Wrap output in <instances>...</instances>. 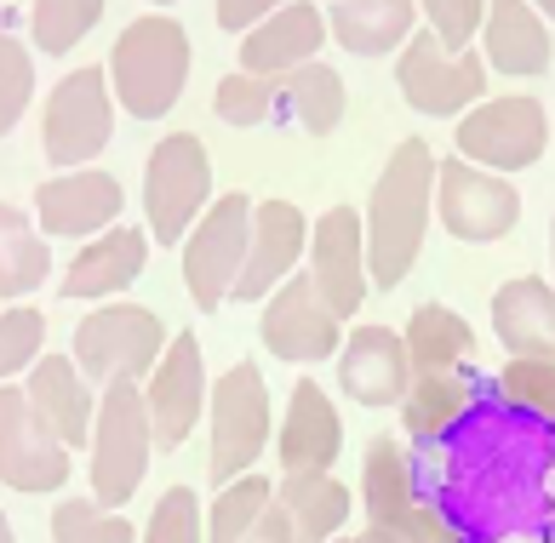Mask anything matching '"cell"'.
<instances>
[{"instance_id":"cell-34","label":"cell","mask_w":555,"mask_h":543,"mask_svg":"<svg viewBox=\"0 0 555 543\" xmlns=\"http://www.w3.org/2000/svg\"><path fill=\"white\" fill-rule=\"evenodd\" d=\"M212 109L230 127H281V75H223Z\"/></svg>"},{"instance_id":"cell-29","label":"cell","mask_w":555,"mask_h":543,"mask_svg":"<svg viewBox=\"0 0 555 543\" xmlns=\"http://www.w3.org/2000/svg\"><path fill=\"white\" fill-rule=\"evenodd\" d=\"M413 12H418V0H333L326 29H333L344 52L384 57L413 40Z\"/></svg>"},{"instance_id":"cell-23","label":"cell","mask_w":555,"mask_h":543,"mask_svg":"<svg viewBox=\"0 0 555 543\" xmlns=\"http://www.w3.org/2000/svg\"><path fill=\"white\" fill-rule=\"evenodd\" d=\"M492 332L509 361H555V286L539 275H516L492 292Z\"/></svg>"},{"instance_id":"cell-10","label":"cell","mask_w":555,"mask_h":543,"mask_svg":"<svg viewBox=\"0 0 555 543\" xmlns=\"http://www.w3.org/2000/svg\"><path fill=\"white\" fill-rule=\"evenodd\" d=\"M436 218L447 223L452 241L487 246L521 223V195L504 172H487V166L452 155V160H436Z\"/></svg>"},{"instance_id":"cell-30","label":"cell","mask_w":555,"mask_h":543,"mask_svg":"<svg viewBox=\"0 0 555 543\" xmlns=\"http://www.w3.org/2000/svg\"><path fill=\"white\" fill-rule=\"evenodd\" d=\"M406 354H413V378H436V372H464L476 354V332L447 303H418L406 321Z\"/></svg>"},{"instance_id":"cell-32","label":"cell","mask_w":555,"mask_h":543,"mask_svg":"<svg viewBox=\"0 0 555 543\" xmlns=\"http://www.w3.org/2000/svg\"><path fill=\"white\" fill-rule=\"evenodd\" d=\"M344 120V80L333 64H304L293 75H281V127H304V132H333Z\"/></svg>"},{"instance_id":"cell-4","label":"cell","mask_w":555,"mask_h":543,"mask_svg":"<svg viewBox=\"0 0 555 543\" xmlns=\"http://www.w3.org/2000/svg\"><path fill=\"white\" fill-rule=\"evenodd\" d=\"M361 504H366V520H373L378 532L401 538V543H469V538L441 515L436 497L418 492L413 452H401L396 435H378V441L366 447V464H361Z\"/></svg>"},{"instance_id":"cell-2","label":"cell","mask_w":555,"mask_h":543,"mask_svg":"<svg viewBox=\"0 0 555 543\" xmlns=\"http://www.w3.org/2000/svg\"><path fill=\"white\" fill-rule=\"evenodd\" d=\"M436 212V155L424 138L396 143V155L384 160V172L366 201V281L378 292H396L406 281V269L424 253V229Z\"/></svg>"},{"instance_id":"cell-28","label":"cell","mask_w":555,"mask_h":543,"mask_svg":"<svg viewBox=\"0 0 555 543\" xmlns=\"http://www.w3.org/2000/svg\"><path fill=\"white\" fill-rule=\"evenodd\" d=\"M481 406V384L476 372H436V378H413L401 401V424L418 447H441L459 424H469V412Z\"/></svg>"},{"instance_id":"cell-6","label":"cell","mask_w":555,"mask_h":543,"mask_svg":"<svg viewBox=\"0 0 555 543\" xmlns=\"http://www.w3.org/2000/svg\"><path fill=\"white\" fill-rule=\"evenodd\" d=\"M167 326L155 321V309L143 303H98L87 321L75 326V366L87 384H143L155 372V361L167 354Z\"/></svg>"},{"instance_id":"cell-7","label":"cell","mask_w":555,"mask_h":543,"mask_svg":"<svg viewBox=\"0 0 555 543\" xmlns=\"http://www.w3.org/2000/svg\"><path fill=\"white\" fill-rule=\"evenodd\" d=\"M487 57L481 52H452L436 29H418L406 47L396 52V87L418 115H469L487 98Z\"/></svg>"},{"instance_id":"cell-9","label":"cell","mask_w":555,"mask_h":543,"mask_svg":"<svg viewBox=\"0 0 555 543\" xmlns=\"http://www.w3.org/2000/svg\"><path fill=\"white\" fill-rule=\"evenodd\" d=\"M207 417H212V480L230 487V480L253 475V464L270 447V389H263V372L253 361H235L212 384Z\"/></svg>"},{"instance_id":"cell-18","label":"cell","mask_w":555,"mask_h":543,"mask_svg":"<svg viewBox=\"0 0 555 543\" xmlns=\"http://www.w3.org/2000/svg\"><path fill=\"white\" fill-rule=\"evenodd\" d=\"M304 253H310V218H304L293 201L253 206V241H246V263H241V275L230 286V298L263 303L298 269Z\"/></svg>"},{"instance_id":"cell-25","label":"cell","mask_w":555,"mask_h":543,"mask_svg":"<svg viewBox=\"0 0 555 543\" xmlns=\"http://www.w3.org/2000/svg\"><path fill=\"white\" fill-rule=\"evenodd\" d=\"M143 263H150V241L138 235V229L115 223L104 235H92L87 246L75 253V263L64 269V298H115V292H127Z\"/></svg>"},{"instance_id":"cell-17","label":"cell","mask_w":555,"mask_h":543,"mask_svg":"<svg viewBox=\"0 0 555 543\" xmlns=\"http://www.w3.org/2000/svg\"><path fill=\"white\" fill-rule=\"evenodd\" d=\"M207 401H212V384H207V366H201V338L195 332H178V338L167 344V354L155 361L150 384H143L155 447H183L190 441V429L201 424Z\"/></svg>"},{"instance_id":"cell-46","label":"cell","mask_w":555,"mask_h":543,"mask_svg":"<svg viewBox=\"0 0 555 543\" xmlns=\"http://www.w3.org/2000/svg\"><path fill=\"white\" fill-rule=\"evenodd\" d=\"M550 269H555V218H550Z\"/></svg>"},{"instance_id":"cell-38","label":"cell","mask_w":555,"mask_h":543,"mask_svg":"<svg viewBox=\"0 0 555 543\" xmlns=\"http://www.w3.org/2000/svg\"><path fill=\"white\" fill-rule=\"evenodd\" d=\"M29 92H35V57L12 29H0V138L24 120Z\"/></svg>"},{"instance_id":"cell-1","label":"cell","mask_w":555,"mask_h":543,"mask_svg":"<svg viewBox=\"0 0 555 543\" xmlns=\"http://www.w3.org/2000/svg\"><path fill=\"white\" fill-rule=\"evenodd\" d=\"M441 515L469 543H499L504 532H539L555 515V429L504 401H481L469 424L447 435Z\"/></svg>"},{"instance_id":"cell-31","label":"cell","mask_w":555,"mask_h":543,"mask_svg":"<svg viewBox=\"0 0 555 543\" xmlns=\"http://www.w3.org/2000/svg\"><path fill=\"white\" fill-rule=\"evenodd\" d=\"M275 497H281L286 520H293L298 543H326L349 520V487L333 475H281Z\"/></svg>"},{"instance_id":"cell-5","label":"cell","mask_w":555,"mask_h":543,"mask_svg":"<svg viewBox=\"0 0 555 543\" xmlns=\"http://www.w3.org/2000/svg\"><path fill=\"white\" fill-rule=\"evenodd\" d=\"M87 447H92V497L104 509L132 504V492L143 487V475H150V447H155L150 406H143V384L120 378V384L104 389Z\"/></svg>"},{"instance_id":"cell-20","label":"cell","mask_w":555,"mask_h":543,"mask_svg":"<svg viewBox=\"0 0 555 543\" xmlns=\"http://www.w3.org/2000/svg\"><path fill=\"white\" fill-rule=\"evenodd\" d=\"M120 206H127L120 178L80 166V172L47 178L35 190V223L40 235H104V229H115Z\"/></svg>"},{"instance_id":"cell-45","label":"cell","mask_w":555,"mask_h":543,"mask_svg":"<svg viewBox=\"0 0 555 543\" xmlns=\"http://www.w3.org/2000/svg\"><path fill=\"white\" fill-rule=\"evenodd\" d=\"M0 543H17V532H12V520L0 515Z\"/></svg>"},{"instance_id":"cell-16","label":"cell","mask_w":555,"mask_h":543,"mask_svg":"<svg viewBox=\"0 0 555 543\" xmlns=\"http://www.w3.org/2000/svg\"><path fill=\"white\" fill-rule=\"evenodd\" d=\"M304 269H310L315 292L326 298V309L344 321L356 315L366 298V223L356 206H326V218L310 223V253H304Z\"/></svg>"},{"instance_id":"cell-8","label":"cell","mask_w":555,"mask_h":543,"mask_svg":"<svg viewBox=\"0 0 555 543\" xmlns=\"http://www.w3.org/2000/svg\"><path fill=\"white\" fill-rule=\"evenodd\" d=\"M212 206V166L201 138L167 132L150 150V178H143V212H150V235L160 246H183L190 223Z\"/></svg>"},{"instance_id":"cell-26","label":"cell","mask_w":555,"mask_h":543,"mask_svg":"<svg viewBox=\"0 0 555 543\" xmlns=\"http://www.w3.org/2000/svg\"><path fill=\"white\" fill-rule=\"evenodd\" d=\"M481 57L499 75H544L550 69V24L527 0H487L481 17Z\"/></svg>"},{"instance_id":"cell-49","label":"cell","mask_w":555,"mask_h":543,"mask_svg":"<svg viewBox=\"0 0 555 543\" xmlns=\"http://www.w3.org/2000/svg\"><path fill=\"white\" fill-rule=\"evenodd\" d=\"M160 7H172V0H160Z\"/></svg>"},{"instance_id":"cell-22","label":"cell","mask_w":555,"mask_h":543,"mask_svg":"<svg viewBox=\"0 0 555 543\" xmlns=\"http://www.w3.org/2000/svg\"><path fill=\"white\" fill-rule=\"evenodd\" d=\"M321 40H326V17L310 0H293V7L270 12L258 29L241 35V69L246 75H293L304 64H315Z\"/></svg>"},{"instance_id":"cell-15","label":"cell","mask_w":555,"mask_h":543,"mask_svg":"<svg viewBox=\"0 0 555 543\" xmlns=\"http://www.w3.org/2000/svg\"><path fill=\"white\" fill-rule=\"evenodd\" d=\"M258 338L270 354H281V361L310 366V361H326V354L344 349V321L326 309V298L310 281V269H298V275H286L270 298H263Z\"/></svg>"},{"instance_id":"cell-40","label":"cell","mask_w":555,"mask_h":543,"mask_svg":"<svg viewBox=\"0 0 555 543\" xmlns=\"http://www.w3.org/2000/svg\"><path fill=\"white\" fill-rule=\"evenodd\" d=\"M143 543H207V527H201V497L190 487H172L155 504L150 527H143Z\"/></svg>"},{"instance_id":"cell-3","label":"cell","mask_w":555,"mask_h":543,"mask_svg":"<svg viewBox=\"0 0 555 543\" xmlns=\"http://www.w3.org/2000/svg\"><path fill=\"white\" fill-rule=\"evenodd\" d=\"M190 29L178 17L155 12V17H132L120 29L115 52H109V92L127 103L138 120H160L183 98L190 80Z\"/></svg>"},{"instance_id":"cell-37","label":"cell","mask_w":555,"mask_h":543,"mask_svg":"<svg viewBox=\"0 0 555 543\" xmlns=\"http://www.w3.org/2000/svg\"><path fill=\"white\" fill-rule=\"evenodd\" d=\"M52 543H138V532L120 509L87 504V497H64L52 509Z\"/></svg>"},{"instance_id":"cell-42","label":"cell","mask_w":555,"mask_h":543,"mask_svg":"<svg viewBox=\"0 0 555 543\" xmlns=\"http://www.w3.org/2000/svg\"><path fill=\"white\" fill-rule=\"evenodd\" d=\"M281 7H293V0H218V24L230 29V35H246V29H258L270 12Z\"/></svg>"},{"instance_id":"cell-36","label":"cell","mask_w":555,"mask_h":543,"mask_svg":"<svg viewBox=\"0 0 555 543\" xmlns=\"http://www.w3.org/2000/svg\"><path fill=\"white\" fill-rule=\"evenodd\" d=\"M492 401L516 406L555 429V361H509L492 384Z\"/></svg>"},{"instance_id":"cell-33","label":"cell","mask_w":555,"mask_h":543,"mask_svg":"<svg viewBox=\"0 0 555 543\" xmlns=\"http://www.w3.org/2000/svg\"><path fill=\"white\" fill-rule=\"evenodd\" d=\"M47 241H40V223H29L17 206L0 201V298H24L47 281Z\"/></svg>"},{"instance_id":"cell-47","label":"cell","mask_w":555,"mask_h":543,"mask_svg":"<svg viewBox=\"0 0 555 543\" xmlns=\"http://www.w3.org/2000/svg\"><path fill=\"white\" fill-rule=\"evenodd\" d=\"M544 543H555V515H550V527H544Z\"/></svg>"},{"instance_id":"cell-14","label":"cell","mask_w":555,"mask_h":543,"mask_svg":"<svg viewBox=\"0 0 555 543\" xmlns=\"http://www.w3.org/2000/svg\"><path fill=\"white\" fill-rule=\"evenodd\" d=\"M0 480L12 492H64L69 447L35 412L24 384H0Z\"/></svg>"},{"instance_id":"cell-41","label":"cell","mask_w":555,"mask_h":543,"mask_svg":"<svg viewBox=\"0 0 555 543\" xmlns=\"http://www.w3.org/2000/svg\"><path fill=\"white\" fill-rule=\"evenodd\" d=\"M429 29H436L452 52H464L469 40L481 35V17H487V0H418Z\"/></svg>"},{"instance_id":"cell-48","label":"cell","mask_w":555,"mask_h":543,"mask_svg":"<svg viewBox=\"0 0 555 543\" xmlns=\"http://www.w3.org/2000/svg\"><path fill=\"white\" fill-rule=\"evenodd\" d=\"M333 543H361V538H333Z\"/></svg>"},{"instance_id":"cell-44","label":"cell","mask_w":555,"mask_h":543,"mask_svg":"<svg viewBox=\"0 0 555 543\" xmlns=\"http://www.w3.org/2000/svg\"><path fill=\"white\" fill-rule=\"evenodd\" d=\"M361 543H401V538H389V532H378V527H366V532H361Z\"/></svg>"},{"instance_id":"cell-27","label":"cell","mask_w":555,"mask_h":543,"mask_svg":"<svg viewBox=\"0 0 555 543\" xmlns=\"http://www.w3.org/2000/svg\"><path fill=\"white\" fill-rule=\"evenodd\" d=\"M29 401L35 412L52 424V435L64 447H87L92 441V384L80 378L75 354H40V361L29 366Z\"/></svg>"},{"instance_id":"cell-35","label":"cell","mask_w":555,"mask_h":543,"mask_svg":"<svg viewBox=\"0 0 555 543\" xmlns=\"http://www.w3.org/2000/svg\"><path fill=\"white\" fill-rule=\"evenodd\" d=\"M104 17V0H35L29 7V40L40 52H69L75 40H87V29Z\"/></svg>"},{"instance_id":"cell-43","label":"cell","mask_w":555,"mask_h":543,"mask_svg":"<svg viewBox=\"0 0 555 543\" xmlns=\"http://www.w3.org/2000/svg\"><path fill=\"white\" fill-rule=\"evenodd\" d=\"M527 7H532V12H539V17H544V24H555V0H527Z\"/></svg>"},{"instance_id":"cell-13","label":"cell","mask_w":555,"mask_h":543,"mask_svg":"<svg viewBox=\"0 0 555 543\" xmlns=\"http://www.w3.org/2000/svg\"><path fill=\"white\" fill-rule=\"evenodd\" d=\"M246 241H253V201L246 195H218L201 223L183 235V286H190V298L207 309L230 298V286L246 263Z\"/></svg>"},{"instance_id":"cell-11","label":"cell","mask_w":555,"mask_h":543,"mask_svg":"<svg viewBox=\"0 0 555 543\" xmlns=\"http://www.w3.org/2000/svg\"><path fill=\"white\" fill-rule=\"evenodd\" d=\"M550 143V115L539 98L509 92V98H481L459 120V155L487 166V172H527Z\"/></svg>"},{"instance_id":"cell-21","label":"cell","mask_w":555,"mask_h":543,"mask_svg":"<svg viewBox=\"0 0 555 543\" xmlns=\"http://www.w3.org/2000/svg\"><path fill=\"white\" fill-rule=\"evenodd\" d=\"M344 452V417L326 401V389L315 378L293 384V401L281 417V469L286 475H333Z\"/></svg>"},{"instance_id":"cell-19","label":"cell","mask_w":555,"mask_h":543,"mask_svg":"<svg viewBox=\"0 0 555 543\" xmlns=\"http://www.w3.org/2000/svg\"><path fill=\"white\" fill-rule=\"evenodd\" d=\"M338 384L356 406H401L413 389V354L396 326H356L338 349Z\"/></svg>"},{"instance_id":"cell-39","label":"cell","mask_w":555,"mask_h":543,"mask_svg":"<svg viewBox=\"0 0 555 543\" xmlns=\"http://www.w3.org/2000/svg\"><path fill=\"white\" fill-rule=\"evenodd\" d=\"M40 344H47V315L40 309H7L0 315V384H12L24 366L40 361Z\"/></svg>"},{"instance_id":"cell-12","label":"cell","mask_w":555,"mask_h":543,"mask_svg":"<svg viewBox=\"0 0 555 543\" xmlns=\"http://www.w3.org/2000/svg\"><path fill=\"white\" fill-rule=\"evenodd\" d=\"M47 160L64 166V172H80L92 155H104V143L115 138V92H109V75L87 64V69H69L64 80L52 87L47 103Z\"/></svg>"},{"instance_id":"cell-24","label":"cell","mask_w":555,"mask_h":543,"mask_svg":"<svg viewBox=\"0 0 555 543\" xmlns=\"http://www.w3.org/2000/svg\"><path fill=\"white\" fill-rule=\"evenodd\" d=\"M207 543H298L293 520H286L275 480L241 475L230 487H218L212 515H207Z\"/></svg>"}]
</instances>
